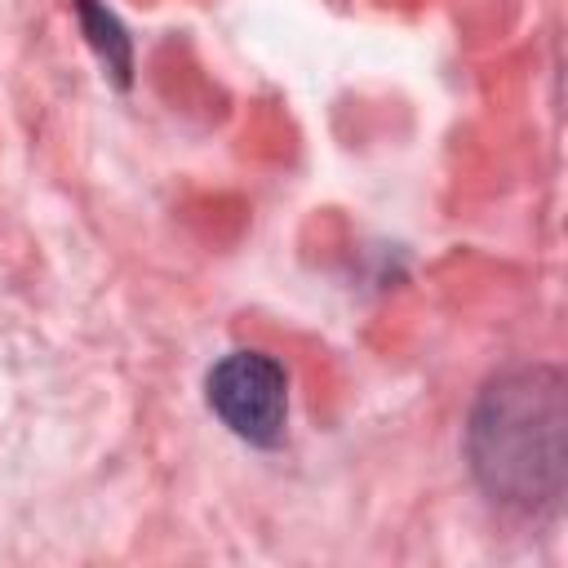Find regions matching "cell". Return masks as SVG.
<instances>
[{
  "label": "cell",
  "instance_id": "1",
  "mask_svg": "<svg viewBox=\"0 0 568 568\" xmlns=\"http://www.w3.org/2000/svg\"><path fill=\"white\" fill-rule=\"evenodd\" d=\"M470 470L484 493L515 510H555L568 479V395L550 364L497 373L470 413Z\"/></svg>",
  "mask_w": 568,
  "mask_h": 568
},
{
  "label": "cell",
  "instance_id": "2",
  "mask_svg": "<svg viewBox=\"0 0 568 568\" xmlns=\"http://www.w3.org/2000/svg\"><path fill=\"white\" fill-rule=\"evenodd\" d=\"M209 408L231 435L271 448L288 422V377L262 351H231L209 373Z\"/></svg>",
  "mask_w": 568,
  "mask_h": 568
},
{
  "label": "cell",
  "instance_id": "3",
  "mask_svg": "<svg viewBox=\"0 0 568 568\" xmlns=\"http://www.w3.org/2000/svg\"><path fill=\"white\" fill-rule=\"evenodd\" d=\"M80 4V13H84V27L93 31V44L102 49V58H106V67L124 80L129 75V44H124V36H120V27L93 4V0H75Z\"/></svg>",
  "mask_w": 568,
  "mask_h": 568
}]
</instances>
